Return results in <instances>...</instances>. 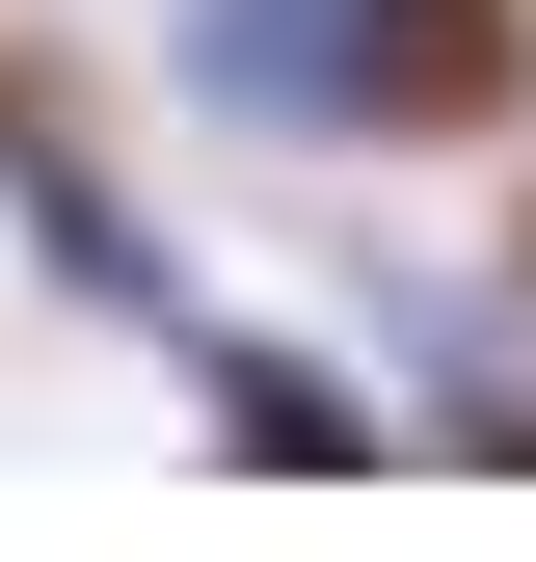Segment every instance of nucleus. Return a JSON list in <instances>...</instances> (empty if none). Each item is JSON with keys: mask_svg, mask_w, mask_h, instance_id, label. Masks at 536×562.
<instances>
[{"mask_svg": "<svg viewBox=\"0 0 536 562\" xmlns=\"http://www.w3.org/2000/svg\"><path fill=\"white\" fill-rule=\"evenodd\" d=\"M215 54H295L268 108H349V134H510L536 108V0H215Z\"/></svg>", "mask_w": 536, "mask_h": 562, "instance_id": "nucleus-1", "label": "nucleus"}]
</instances>
